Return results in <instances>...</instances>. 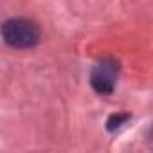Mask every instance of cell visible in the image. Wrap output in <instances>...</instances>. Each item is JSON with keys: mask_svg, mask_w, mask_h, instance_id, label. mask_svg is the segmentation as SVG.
Instances as JSON below:
<instances>
[{"mask_svg": "<svg viewBox=\"0 0 153 153\" xmlns=\"http://www.w3.org/2000/svg\"><path fill=\"white\" fill-rule=\"evenodd\" d=\"M151 140H153V130H151Z\"/></svg>", "mask_w": 153, "mask_h": 153, "instance_id": "obj_3", "label": "cell"}, {"mask_svg": "<svg viewBox=\"0 0 153 153\" xmlns=\"http://www.w3.org/2000/svg\"><path fill=\"white\" fill-rule=\"evenodd\" d=\"M2 34L7 45L15 49H29L40 42V29L34 22L25 18L7 20L2 27Z\"/></svg>", "mask_w": 153, "mask_h": 153, "instance_id": "obj_1", "label": "cell"}, {"mask_svg": "<svg viewBox=\"0 0 153 153\" xmlns=\"http://www.w3.org/2000/svg\"><path fill=\"white\" fill-rule=\"evenodd\" d=\"M117 76H119V63L114 58L101 59L90 74L92 88L101 96L112 94V90L115 88V83H117Z\"/></svg>", "mask_w": 153, "mask_h": 153, "instance_id": "obj_2", "label": "cell"}]
</instances>
